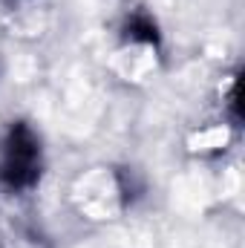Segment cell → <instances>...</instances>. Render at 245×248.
<instances>
[{
  "label": "cell",
  "mask_w": 245,
  "mask_h": 248,
  "mask_svg": "<svg viewBox=\"0 0 245 248\" xmlns=\"http://www.w3.org/2000/svg\"><path fill=\"white\" fill-rule=\"evenodd\" d=\"M35 176H38V139L32 136L29 127L15 124L6 139L0 179L9 187H26L35 182Z\"/></svg>",
  "instance_id": "1"
},
{
  "label": "cell",
  "mask_w": 245,
  "mask_h": 248,
  "mask_svg": "<svg viewBox=\"0 0 245 248\" xmlns=\"http://www.w3.org/2000/svg\"><path fill=\"white\" fill-rule=\"evenodd\" d=\"M130 35H133V38H141V41H156V26L147 23V20H133Z\"/></svg>",
  "instance_id": "2"
}]
</instances>
